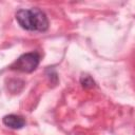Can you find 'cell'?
Listing matches in <instances>:
<instances>
[{
  "mask_svg": "<svg viewBox=\"0 0 135 135\" xmlns=\"http://www.w3.org/2000/svg\"><path fill=\"white\" fill-rule=\"evenodd\" d=\"M15 16L18 24L25 31L45 32L49 28V19L40 8H21Z\"/></svg>",
  "mask_w": 135,
  "mask_h": 135,
  "instance_id": "1",
  "label": "cell"
},
{
  "mask_svg": "<svg viewBox=\"0 0 135 135\" xmlns=\"http://www.w3.org/2000/svg\"><path fill=\"white\" fill-rule=\"evenodd\" d=\"M40 62V55L37 52L22 54L12 65L11 69L23 73H32L37 69Z\"/></svg>",
  "mask_w": 135,
  "mask_h": 135,
  "instance_id": "2",
  "label": "cell"
},
{
  "mask_svg": "<svg viewBox=\"0 0 135 135\" xmlns=\"http://www.w3.org/2000/svg\"><path fill=\"white\" fill-rule=\"evenodd\" d=\"M4 126L14 129V130H18L24 127L25 124V120L22 116L19 115H15V114H9V115H5L2 119Z\"/></svg>",
  "mask_w": 135,
  "mask_h": 135,
  "instance_id": "3",
  "label": "cell"
},
{
  "mask_svg": "<svg viewBox=\"0 0 135 135\" xmlns=\"http://www.w3.org/2000/svg\"><path fill=\"white\" fill-rule=\"evenodd\" d=\"M80 82H81L82 86H83V88H85V89H88V88H93V86H94V84H95L94 80H93L90 76H88V75L82 76V77H81V79H80Z\"/></svg>",
  "mask_w": 135,
  "mask_h": 135,
  "instance_id": "4",
  "label": "cell"
}]
</instances>
